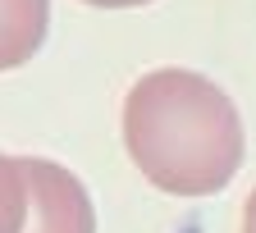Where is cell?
Instances as JSON below:
<instances>
[{"mask_svg":"<svg viewBox=\"0 0 256 233\" xmlns=\"http://www.w3.org/2000/svg\"><path fill=\"white\" fill-rule=\"evenodd\" d=\"M92 10H138V5H151V0H82Z\"/></svg>","mask_w":256,"mask_h":233,"instance_id":"5b68a950","label":"cell"},{"mask_svg":"<svg viewBox=\"0 0 256 233\" xmlns=\"http://www.w3.org/2000/svg\"><path fill=\"white\" fill-rule=\"evenodd\" d=\"M124 151L170 196H210L242 170L247 132L234 96L206 74L151 69L124 96Z\"/></svg>","mask_w":256,"mask_h":233,"instance_id":"6da1fadb","label":"cell"},{"mask_svg":"<svg viewBox=\"0 0 256 233\" xmlns=\"http://www.w3.org/2000/svg\"><path fill=\"white\" fill-rule=\"evenodd\" d=\"M242 233H256V188H252L247 206H242Z\"/></svg>","mask_w":256,"mask_h":233,"instance_id":"8992f818","label":"cell"},{"mask_svg":"<svg viewBox=\"0 0 256 233\" xmlns=\"http://www.w3.org/2000/svg\"><path fill=\"white\" fill-rule=\"evenodd\" d=\"M23 178H28L23 233H96L92 196L74 170L42 156H23Z\"/></svg>","mask_w":256,"mask_h":233,"instance_id":"7a4b0ae2","label":"cell"},{"mask_svg":"<svg viewBox=\"0 0 256 233\" xmlns=\"http://www.w3.org/2000/svg\"><path fill=\"white\" fill-rule=\"evenodd\" d=\"M23 224H28L23 156H0V233H23Z\"/></svg>","mask_w":256,"mask_h":233,"instance_id":"277c9868","label":"cell"},{"mask_svg":"<svg viewBox=\"0 0 256 233\" xmlns=\"http://www.w3.org/2000/svg\"><path fill=\"white\" fill-rule=\"evenodd\" d=\"M50 0H0V74L23 64L46 46Z\"/></svg>","mask_w":256,"mask_h":233,"instance_id":"3957f363","label":"cell"}]
</instances>
